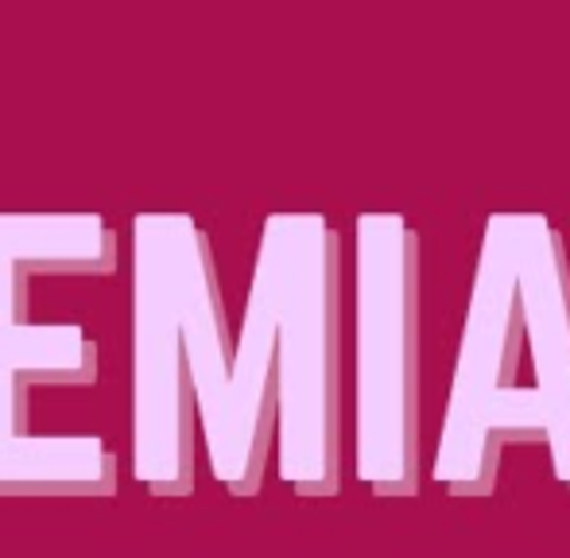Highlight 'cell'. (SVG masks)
Masks as SVG:
<instances>
[{"instance_id": "7a4b0ae2", "label": "cell", "mask_w": 570, "mask_h": 558, "mask_svg": "<svg viewBox=\"0 0 570 558\" xmlns=\"http://www.w3.org/2000/svg\"><path fill=\"white\" fill-rule=\"evenodd\" d=\"M353 469L381 500L423 485V241L404 213L353 221Z\"/></svg>"}, {"instance_id": "3957f363", "label": "cell", "mask_w": 570, "mask_h": 558, "mask_svg": "<svg viewBox=\"0 0 570 558\" xmlns=\"http://www.w3.org/2000/svg\"><path fill=\"white\" fill-rule=\"evenodd\" d=\"M256 260L276 299L279 477L326 500L342 489V237L323 213H268Z\"/></svg>"}, {"instance_id": "5b68a950", "label": "cell", "mask_w": 570, "mask_h": 558, "mask_svg": "<svg viewBox=\"0 0 570 558\" xmlns=\"http://www.w3.org/2000/svg\"><path fill=\"white\" fill-rule=\"evenodd\" d=\"M195 388L144 218H132V474L151 497L195 489Z\"/></svg>"}, {"instance_id": "6da1fadb", "label": "cell", "mask_w": 570, "mask_h": 558, "mask_svg": "<svg viewBox=\"0 0 570 558\" xmlns=\"http://www.w3.org/2000/svg\"><path fill=\"white\" fill-rule=\"evenodd\" d=\"M509 446H543L570 492V260L548 213H489L431 477L462 500L497 489Z\"/></svg>"}, {"instance_id": "8992f818", "label": "cell", "mask_w": 570, "mask_h": 558, "mask_svg": "<svg viewBox=\"0 0 570 558\" xmlns=\"http://www.w3.org/2000/svg\"><path fill=\"white\" fill-rule=\"evenodd\" d=\"M117 454L94 435H16L0 442V497H114Z\"/></svg>"}, {"instance_id": "277c9868", "label": "cell", "mask_w": 570, "mask_h": 558, "mask_svg": "<svg viewBox=\"0 0 570 558\" xmlns=\"http://www.w3.org/2000/svg\"><path fill=\"white\" fill-rule=\"evenodd\" d=\"M117 233L101 213H0V442L28 435L31 385H94L98 349L75 322H31L36 276H109Z\"/></svg>"}]
</instances>
